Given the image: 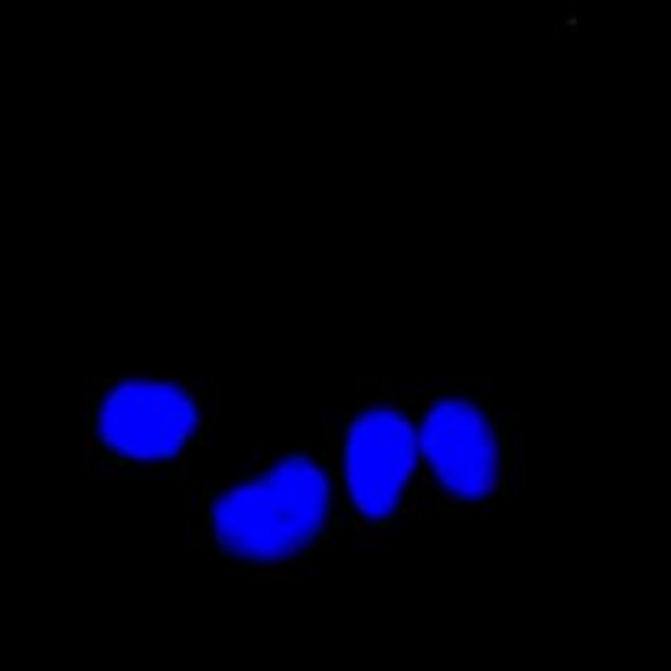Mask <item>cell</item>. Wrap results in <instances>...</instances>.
<instances>
[{"mask_svg": "<svg viewBox=\"0 0 671 671\" xmlns=\"http://www.w3.org/2000/svg\"><path fill=\"white\" fill-rule=\"evenodd\" d=\"M186 527L195 551L247 582H302L349 551L333 412L310 438L260 448L205 483L186 504Z\"/></svg>", "mask_w": 671, "mask_h": 671, "instance_id": "1", "label": "cell"}, {"mask_svg": "<svg viewBox=\"0 0 671 671\" xmlns=\"http://www.w3.org/2000/svg\"><path fill=\"white\" fill-rule=\"evenodd\" d=\"M220 391L205 378L152 372L89 383L82 469L100 483L181 477L216 438Z\"/></svg>", "mask_w": 671, "mask_h": 671, "instance_id": "3", "label": "cell"}, {"mask_svg": "<svg viewBox=\"0 0 671 671\" xmlns=\"http://www.w3.org/2000/svg\"><path fill=\"white\" fill-rule=\"evenodd\" d=\"M525 417L490 380H420V517L514 514L525 488Z\"/></svg>", "mask_w": 671, "mask_h": 671, "instance_id": "2", "label": "cell"}, {"mask_svg": "<svg viewBox=\"0 0 671 671\" xmlns=\"http://www.w3.org/2000/svg\"><path fill=\"white\" fill-rule=\"evenodd\" d=\"M336 417L349 551H383L420 517V380H359Z\"/></svg>", "mask_w": 671, "mask_h": 671, "instance_id": "4", "label": "cell"}]
</instances>
